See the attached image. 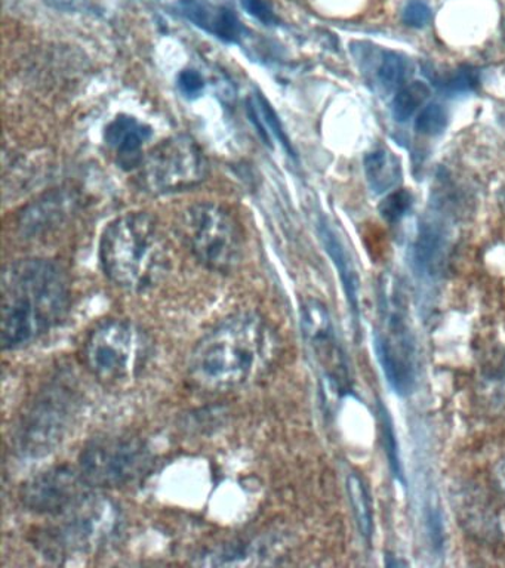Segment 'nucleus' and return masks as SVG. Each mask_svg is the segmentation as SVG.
I'll use <instances>...</instances> for the list:
<instances>
[{
    "label": "nucleus",
    "instance_id": "nucleus-1",
    "mask_svg": "<svg viewBox=\"0 0 505 568\" xmlns=\"http://www.w3.org/2000/svg\"><path fill=\"white\" fill-rule=\"evenodd\" d=\"M279 337L255 313L230 315L199 339L190 354L192 381L211 393H228L254 384L272 368Z\"/></svg>",
    "mask_w": 505,
    "mask_h": 568
},
{
    "label": "nucleus",
    "instance_id": "nucleus-2",
    "mask_svg": "<svg viewBox=\"0 0 505 568\" xmlns=\"http://www.w3.org/2000/svg\"><path fill=\"white\" fill-rule=\"evenodd\" d=\"M68 275L55 262L28 257L2 274V345L23 348L59 326L68 314Z\"/></svg>",
    "mask_w": 505,
    "mask_h": 568
},
{
    "label": "nucleus",
    "instance_id": "nucleus-3",
    "mask_svg": "<svg viewBox=\"0 0 505 568\" xmlns=\"http://www.w3.org/2000/svg\"><path fill=\"white\" fill-rule=\"evenodd\" d=\"M168 248L156 220L131 212L105 226L100 240V264L105 277L130 292H144L163 277Z\"/></svg>",
    "mask_w": 505,
    "mask_h": 568
},
{
    "label": "nucleus",
    "instance_id": "nucleus-4",
    "mask_svg": "<svg viewBox=\"0 0 505 568\" xmlns=\"http://www.w3.org/2000/svg\"><path fill=\"white\" fill-rule=\"evenodd\" d=\"M152 345L148 333L130 320L109 318L97 324L83 342V363L100 384L122 388L148 366Z\"/></svg>",
    "mask_w": 505,
    "mask_h": 568
},
{
    "label": "nucleus",
    "instance_id": "nucleus-5",
    "mask_svg": "<svg viewBox=\"0 0 505 568\" xmlns=\"http://www.w3.org/2000/svg\"><path fill=\"white\" fill-rule=\"evenodd\" d=\"M54 518L41 545L48 557L57 559L90 557L105 548L121 527L117 504L91 491Z\"/></svg>",
    "mask_w": 505,
    "mask_h": 568
},
{
    "label": "nucleus",
    "instance_id": "nucleus-6",
    "mask_svg": "<svg viewBox=\"0 0 505 568\" xmlns=\"http://www.w3.org/2000/svg\"><path fill=\"white\" fill-rule=\"evenodd\" d=\"M79 395L68 381L43 386L21 416L16 446L23 456L50 455L68 437L79 410Z\"/></svg>",
    "mask_w": 505,
    "mask_h": 568
},
{
    "label": "nucleus",
    "instance_id": "nucleus-7",
    "mask_svg": "<svg viewBox=\"0 0 505 568\" xmlns=\"http://www.w3.org/2000/svg\"><path fill=\"white\" fill-rule=\"evenodd\" d=\"M181 234L190 252L215 273L236 270L243 256V234L232 213L219 204H193L181 217Z\"/></svg>",
    "mask_w": 505,
    "mask_h": 568
},
{
    "label": "nucleus",
    "instance_id": "nucleus-8",
    "mask_svg": "<svg viewBox=\"0 0 505 568\" xmlns=\"http://www.w3.org/2000/svg\"><path fill=\"white\" fill-rule=\"evenodd\" d=\"M149 466L150 452L143 442L130 435H108L83 448L78 469L90 487L119 488L135 483Z\"/></svg>",
    "mask_w": 505,
    "mask_h": 568
},
{
    "label": "nucleus",
    "instance_id": "nucleus-9",
    "mask_svg": "<svg viewBox=\"0 0 505 568\" xmlns=\"http://www.w3.org/2000/svg\"><path fill=\"white\" fill-rule=\"evenodd\" d=\"M141 180L153 194L180 193L205 181L208 162L192 138H168L145 155Z\"/></svg>",
    "mask_w": 505,
    "mask_h": 568
},
{
    "label": "nucleus",
    "instance_id": "nucleus-10",
    "mask_svg": "<svg viewBox=\"0 0 505 568\" xmlns=\"http://www.w3.org/2000/svg\"><path fill=\"white\" fill-rule=\"evenodd\" d=\"M383 320L376 332L375 346L384 375L397 394L405 395L414 388L415 363L414 344L410 326L401 305L384 302Z\"/></svg>",
    "mask_w": 505,
    "mask_h": 568
},
{
    "label": "nucleus",
    "instance_id": "nucleus-11",
    "mask_svg": "<svg viewBox=\"0 0 505 568\" xmlns=\"http://www.w3.org/2000/svg\"><path fill=\"white\" fill-rule=\"evenodd\" d=\"M88 486L79 469L54 466L34 475L21 487V501L34 514L57 517L87 495Z\"/></svg>",
    "mask_w": 505,
    "mask_h": 568
},
{
    "label": "nucleus",
    "instance_id": "nucleus-12",
    "mask_svg": "<svg viewBox=\"0 0 505 568\" xmlns=\"http://www.w3.org/2000/svg\"><path fill=\"white\" fill-rule=\"evenodd\" d=\"M301 324L310 348L322 366L323 375L335 389L344 390L349 385L347 366L336 344L334 328L325 306L317 301H307L301 308Z\"/></svg>",
    "mask_w": 505,
    "mask_h": 568
},
{
    "label": "nucleus",
    "instance_id": "nucleus-13",
    "mask_svg": "<svg viewBox=\"0 0 505 568\" xmlns=\"http://www.w3.org/2000/svg\"><path fill=\"white\" fill-rule=\"evenodd\" d=\"M176 11L198 29L228 43H239L245 33L241 20L232 9L210 0H179Z\"/></svg>",
    "mask_w": 505,
    "mask_h": 568
},
{
    "label": "nucleus",
    "instance_id": "nucleus-14",
    "mask_svg": "<svg viewBox=\"0 0 505 568\" xmlns=\"http://www.w3.org/2000/svg\"><path fill=\"white\" fill-rule=\"evenodd\" d=\"M152 135V128L148 124L121 114L105 128L104 141L117 154L119 166L131 171L143 163V146Z\"/></svg>",
    "mask_w": 505,
    "mask_h": 568
},
{
    "label": "nucleus",
    "instance_id": "nucleus-15",
    "mask_svg": "<svg viewBox=\"0 0 505 568\" xmlns=\"http://www.w3.org/2000/svg\"><path fill=\"white\" fill-rule=\"evenodd\" d=\"M319 234H321L323 246H325L327 255L331 256L336 270H339L340 278L341 282H343L345 295L349 297L353 313L357 314L358 280L356 271L353 268L352 260H350L349 253L345 251L341 240L336 237L334 231H332L325 222H322V224L319 225Z\"/></svg>",
    "mask_w": 505,
    "mask_h": 568
},
{
    "label": "nucleus",
    "instance_id": "nucleus-16",
    "mask_svg": "<svg viewBox=\"0 0 505 568\" xmlns=\"http://www.w3.org/2000/svg\"><path fill=\"white\" fill-rule=\"evenodd\" d=\"M248 111H250L252 122L259 128V132L263 135L267 144L270 138H274V140L281 142V145L290 155L295 154L290 140H287L285 129L282 126L281 119L277 118L276 111H274L270 102L265 100L263 93H256V95L248 102Z\"/></svg>",
    "mask_w": 505,
    "mask_h": 568
},
{
    "label": "nucleus",
    "instance_id": "nucleus-17",
    "mask_svg": "<svg viewBox=\"0 0 505 568\" xmlns=\"http://www.w3.org/2000/svg\"><path fill=\"white\" fill-rule=\"evenodd\" d=\"M367 182L375 193H384L396 185L401 176V163L385 150L374 151L365 158Z\"/></svg>",
    "mask_w": 505,
    "mask_h": 568
},
{
    "label": "nucleus",
    "instance_id": "nucleus-18",
    "mask_svg": "<svg viewBox=\"0 0 505 568\" xmlns=\"http://www.w3.org/2000/svg\"><path fill=\"white\" fill-rule=\"evenodd\" d=\"M347 490L350 500H352L354 515H356L358 528H361L362 535L365 536L366 539H371L374 524H372L370 495H367L365 484H363L362 478L358 477L357 474L349 475Z\"/></svg>",
    "mask_w": 505,
    "mask_h": 568
},
{
    "label": "nucleus",
    "instance_id": "nucleus-19",
    "mask_svg": "<svg viewBox=\"0 0 505 568\" xmlns=\"http://www.w3.org/2000/svg\"><path fill=\"white\" fill-rule=\"evenodd\" d=\"M430 97V88L424 82H412L394 97L393 115L397 122H406Z\"/></svg>",
    "mask_w": 505,
    "mask_h": 568
},
{
    "label": "nucleus",
    "instance_id": "nucleus-20",
    "mask_svg": "<svg viewBox=\"0 0 505 568\" xmlns=\"http://www.w3.org/2000/svg\"><path fill=\"white\" fill-rule=\"evenodd\" d=\"M443 234L442 231L433 224H425L420 230L418 242L415 246V257L423 268H433L434 264L438 262L443 248Z\"/></svg>",
    "mask_w": 505,
    "mask_h": 568
},
{
    "label": "nucleus",
    "instance_id": "nucleus-21",
    "mask_svg": "<svg viewBox=\"0 0 505 568\" xmlns=\"http://www.w3.org/2000/svg\"><path fill=\"white\" fill-rule=\"evenodd\" d=\"M406 75V62L397 53H385L383 62L378 69V80L383 84L385 91H393L401 87Z\"/></svg>",
    "mask_w": 505,
    "mask_h": 568
},
{
    "label": "nucleus",
    "instance_id": "nucleus-22",
    "mask_svg": "<svg viewBox=\"0 0 505 568\" xmlns=\"http://www.w3.org/2000/svg\"><path fill=\"white\" fill-rule=\"evenodd\" d=\"M447 124V113L442 105L430 104L424 106L423 111L415 120L416 132L421 135L436 136L445 131Z\"/></svg>",
    "mask_w": 505,
    "mask_h": 568
},
{
    "label": "nucleus",
    "instance_id": "nucleus-23",
    "mask_svg": "<svg viewBox=\"0 0 505 568\" xmlns=\"http://www.w3.org/2000/svg\"><path fill=\"white\" fill-rule=\"evenodd\" d=\"M412 206V194L406 190L394 191L380 204V212L385 221L397 222L406 215Z\"/></svg>",
    "mask_w": 505,
    "mask_h": 568
},
{
    "label": "nucleus",
    "instance_id": "nucleus-24",
    "mask_svg": "<svg viewBox=\"0 0 505 568\" xmlns=\"http://www.w3.org/2000/svg\"><path fill=\"white\" fill-rule=\"evenodd\" d=\"M380 415L381 429H383L384 446L385 452H387L390 466H392L394 474L401 475V462H398L397 456V444L396 438H394V430L392 428V424H390L388 413L387 410H385L384 407L380 406Z\"/></svg>",
    "mask_w": 505,
    "mask_h": 568
},
{
    "label": "nucleus",
    "instance_id": "nucleus-25",
    "mask_svg": "<svg viewBox=\"0 0 505 568\" xmlns=\"http://www.w3.org/2000/svg\"><path fill=\"white\" fill-rule=\"evenodd\" d=\"M430 20H432V9L423 0H412L403 11V21L414 29L427 26Z\"/></svg>",
    "mask_w": 505,
    "mask_h": 568
},
{
    "label": "nucleus",
    "instance_id": "nucleus-26",
    "mask_svg": "<svg viewBox=\"0 0 505 568\" xmlns=\"http://www.w3.org/2000/svg\"><path fill=\"white\" fill-rule=\"evenodd\" d=\"M176 84H179L181 93L188 98H198L202 95L203 89H205V80H203L202 74L198 73L196 70H183L179 74V80H176Z\"/></svg>",
    "mask_w": 505,
    "mask_h": 568
},
{
    "label": "nucleus",
    "instance_id": "nucleus-27",
    "mask_svg": "<svg viewBox=\"0 0 505 568\" xmlns=\"http://www.w3.org/2000/svg\"><path fill=\"white\" fill-rule=\"evenodd\" d=\"M242 7L250 16L265 26L276 24L277 16L269 0H241Z\"/></svg>",
    "mask_w": 505,
    "mask_h": 568
},
{
    "label": "nucleus",
    "instance_id": "nucleus-28",
    "mask_svg": "<svg viewBox=\"0 0 505 568\" xmlns=\"http://www.w3.org/2000/svg\"><path fill=\"white\" fill-rule=\"evenodd\" d=\"M477 73L472 69L459 70L445 83L450 91L464 92L477 87Z\"/></svg>",
    "mask_w": 505,
    "mask_h": 568
}]
</instances>
